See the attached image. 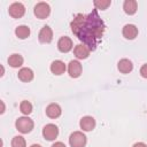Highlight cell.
<instances>
[{
	"mask_svg": "<svg viewBox=\"0 0 147 147\" xmlns=\"http://www.w3.org/2000/svg\"><path fill=\"white\" fill-rule=\"evenodd\" d=\"M70 28L72 33L91 51L96 49L106 30V25L96 9H93L87 15L77 14L71 21Z\"/></svg>",
	"mask_w": 147,
	"mask_h": 147,
	"instance_id": "6da1fadb",
	"label": "cell"
},
{
	"mask_svg": "<svg viewBox=\"0 0 147 147\" xmlns=\"http://www.w3.org/2000/svg\"><path fill=\"white\" fill-rule=\"evenodd\" d=\"M33 126H34L33 121H32L30 117H28V116H21V117H18V118L16 119V122H15V127H16V130H17L18 132L23 133V134L31 132L32 129H33Z\"/></svg>",
	"mask_w": 147,
	"mask_h": 147,
	"instance_id": "7a4b0ae2",
	"label": "cell"
},
{
	"mask_svg": "<svg viewBox=\"0 0 147 147\" xmlns=\"http://www.w3.org/2000/svg\"><path fill=\"white\" fill-rule=\"evenodd\" d=\"M69 144L71 147H85L87 144V138L83 131H75L69 137Z\"/></svg>",
	"mask_w": 147,
	"mask_h": 147,
	"instance_id": "3957f363",
	"label": "cell"
},
{
	"mask_svg": "<svg viewBox=\"0 0 147 147\" xmlns=\"http://www.w3.org/2000/svg\"><path fill=\"white\" fill-rule=\"evenodd\" d=\"M33 14L37 16V18H40V20H44L46 17L49 16L51 14V7L47 2H44V1H40L38 3H36L34 8H33Z\"/></svg>",
	"mask_w": 147,
	"mask_h": 147,
	"instance_id": "277c9868",
	"label": "cell"
},
{
	"mask_svg": "<svg viewBox=\"0 0 147 147\" xmlns=\"http://www.w3.org/2000/svg\"><path fill=\"white\" fill-rule=\"evenodd\" d=\"M59 136V127L53 124V123H49V124H46L42 129V137L48 140V141H53L57 138Z\"/></svg>",
	"mask_w": 147,
	"mask_h": 147,
	"instance_id": "5b68a950",
	"label": "cell"
},
{
	"mask_svg": "<svg viewBox=\"0 0 147 147\" xmlns=\"http://www.w3.org/2000/svg\"><path fill=\"white\" fill-rule=\"evenodd\" d=\"M8 13L13 18H21L25 14V7L22 2H13L8 8Z\"/></svg>",
	"mask_w": 147,
	"mask_h": 147,
	"instance_id": "8992f818",
	"label": "cell"
},
{
	"mask_svg": "<svg viewBox=\"0 0 147 147\" xmlns=\"http://www.w3.org/2000/svg\"><path fill=\"white\" fill-rule=\"evenodd\" d=\"M68 74L71 78H78L82 75L83 67L78 60H71L68 64Z\"/></svg>",
	"mask_w": 147,
	"mask_h": 147,
	"instance_id": "52a82bcc",
	"label": "cell"
},
{
	"mask_svg": "<svg viewBox=\"0 0 147 147\" xmlns=\"http://www.w3.org/2000/svg\"><path fill=\"white\" fill-rule=\"evenodd\" d=\"M95 119L92 116H84L79 121V126L84 132H91L95 129Z\"/></svg>",
	"mask_w": 147,
	"mask_h": 147,
	"instance_id": "ba28073f",
	"label": "cell"
},
{
	"mask_svg": "<svg viewBox=\"0 0 147 147\" xmlns=\"http://www.w3.org/2000/svg\"><path fill=\"white\" fill-rule=\"evenodd\" d=\"M38 39L41 44H49L53 40V30L48 25H44L39 31Z\"/></svg>",
	"mask_w": 147,
	"mask_h": 147,
	"instance_id": "9c48e42d",
	"label": "cell"
},
{
	"mask_svg": "<svg viewBox=\"0 0 147 147\" xmlns=\"http://www.w3.org/2000/svg\"><path fill=\"white\" fill-rule=\"evenodd\" d=\"M74 54L77 60H85L90 56L91 49L84 44H78L74 47Z\"/></svg>",
	"mask_w": 147,
	"mask_h": 147,
	"instance_id": "30bf717a",
	"label": "cell"
},
{
	"mask_svg": "<svg viewBox=\"0 0 147 147\" xmlns=\"http://www.w3.org/2000/svg\"><path fill=\"white\" fill-rule=\"evenodd\" d=\"M72 48H74V42H72V40L69 37L63 36V37H61L59 39V41H57V49L61 53H68Z\"/></svg>",
	"mask_w": 147,
	"mask_h": 147,
	"instance_id": "8fae6325",
	"label": "cell"
},
{
	"mask_svg": "<svg viewBox=\"0 0 147 147\" xmlns=\"http://www.w3.org/2000/svg\"><path fill=\"white\" fill-rule=\"evenodd\" d=\"M122 34L127 40H133L138 36V28L134 24H125L122 29Z\"/></svg>",
	"mask_w": 147,
	"mask_h": 147,
	"instance_id": "7c38bea8",
	"label": "cell"
},
{
	"mask_svg": "<svg viewBox=\"0 0 147 147\" xmlns=\"http://www.w3.org/2000/svg\"><path fill=\"white\" fill-rule=\"evenodd\" d=\"M49 69H51V72H52L53 75L60 76V75L64 74L68 68H67V65H65V63H64L63 61H61V60H55V61H53V62L51 63Z\"/></svg>",
	"mask_w": 147,
	"mask_h": 147,
	"instance_id": "4fadbf2b",
	"label": "cell"
},
{
	"mask_svg": "<svg viewBox=\"0 0 147 147\" xmlns=\"http://www.w3.org/2000/svg\"><path fill=\"white\" fill-rule=\"evenodd\" d=\"M46 115L49 117V118H57L61 116L62 114V108L60 105L57 103H49L47 107H46Z\"/></svg>",
	"mask_w": 147,
	"mask_h": 147,
	"instance_id": "5bb4252c",
	"label": "cell"
},
{
	"mask_svg": "<svg viewBox=\"0 0 147 147\" xmlns=\"http://www.w3.org/2000/svg\"><path fill=\"white\" fill-rule=\"evenodd\" d=\"M17 77H18V79H20L21 82H24V83H29V82H31V80L33 79V77H34V74H33L32 69L24 67V68H21V69L18 70Z\"/></svg>",
	"mask_w": 147,
	"mask_h": 147,
	"instance_id": "9a60e30c",
	"label": "cell"
},
{
	"mask_svg": "<svg viewBox=\"0 0 147 147\" xmlns=\"http://www.w3.org/2000/svg\"><path fill=\"white\" fill-rule=\"evenodd\" d=\"M117 69L122 74H130L133 70V64L129 59H121L117 63Z\"/></svg>",
	"mask_w": 147,
	"mask_h": 147,
	"instance_id": "2e32d148",
	"label": "cell"
},
{
	"mask_svg": "<svg viewBox=\"0 0 147 147\" xmlns=\"http://www.w3.org/2000/svg\"><path fill=\"white\" fill-rule=\"evenodd\" d=\"M23 62H24L23 56L17 53H14V54L9 55V57H8V64L11 68H20V67H22Z\"/></svg>",
	"mask_w": 147,
	"mask_h": 147,
	"instance_id": "e0dca14e",
	"label": "cell"
},
{
	"mask_svg": "<svg viewBox=\"0 0 147 147\" xmlns=\"http://www.w3.org/2000/svg\"><path fill=\"white\" fill-rule=\"evenodd\" d=\"M123 9H124L125 14L133 15V14H136V11L138 9V2L136 0H125L123 3Z\"/></svg>",
	"mask_w": 147,
	"mask_h": 147,
	"instance_id": "ac0fdd59",
	"label": "cell"
},
{
	"mask_svg": "<svg viewBox=\"0 0 147 147\" xmlns=\"http://www.w3.org/2000/svg\"><path fill=\"white\" fill-rule=\"evenodd\" d=\"M30 33H31V31L28 25H18L15 29V34L18 39H26L30 36Z\"/></svg>",
	"mask_w": 147,
	"mask_h": 147,
	"instance_id": "d6986e66",
	"label": "cell"
},
{
	"mask_svg": "<svg viewBox=\"0 0 147 147\" xmlns=\"http://www.w3.org/2000/svg\"><path fill=\"white\" fill-rule=\"evenodd\" d=\"M32 110H33V106H32V103H31L30 101L23 100V101L20 103V111H21L24 116L30 115V114L32 113Z\"/></svg>",
	"mask_w": 147,
	"mask_h": 147,
	"instance_id": "ffe728a7",
	"label": "cell"
},
{
	"mask_svg": "<svg viewBox=\"0 0 147 147\" xmlns=\"http://www.w3.org/2000/svg\"><path fill=\"white\" fill-rule=\"evenodd\" d=\"M95 9H101V10H106L110 5H111V0H95L93 2Z\"/></svg>",
	"mask_w": 147,
	"mask_h": 147,
	"instance_id": "44dd1931",
	"label": "cell"
},
{
	"mask_svg": "<svg viewBox=\"0 0 147 147\" xmlns=\"http://www.w3.org/2000/svg\"><path fill=\"white\" fill-rule=\"evenodd\" d=\"M11 147H26V141L22 136H15L11 139Z\"/></svg>",
	"mask_w": 147,
	"mask_h": 147,
	"instance_id": "7402d4cb",
	"label": "cell"
},
{
	"mask_svg": "<svg viewBox=\"0 0 147 147\" xmlns=\"http://www.w3.org/2000/svg\"><path fill=\"white\" fill-rule=\"evenodd\" d=\"M139 74H140V76L142 78H147V63H145V64L141 65V68L139 70Z\"/></svg>",
	"mask_w": 147,
	"mask_h": 147,
	"instance_id": "603a6c76",
	"label": "cell"
},
{
	"mask_svg": "<svg viewBox=\"0 0 147 147\" xmlns=\"http://www.w3.org/2000/svg\"><path fill=\"white\" fill-rule=\"evenodd\" d=\"M51 147H67L62 141H56V142H54Z\"/></svg>",
	"mask_w": 147,
	"mask_h": 147,
	"instance_id": "cb8c5ba5",
	"label": "cell"
},
{
	"mask_svg": "<svg viewBox=\"0 0 147 147\" xmlns=\"http://www.w3.org/2000/svg\"><path fill=\"white\" fill-rule=\"evenodd\" d=\"M132 147H147V145H146L145 142H141V141H140V142H136Z\"/></svg>",
	"mask_w": 147,
	"mask_h": 147,
	"instance_id": "d4e9b609",
	"label": "cell"
},
{
	"mask_svg": "<svg viewBox=\"0 0 147 147\" xmlns=\"http://www.w3.org/2000/svg\"><path fill=\"white\" fill-rule=\"evenodd\" d=\"M1 106H2V108H1V114H3V113H5V109H6V107H5V102H3V101H1Z\"/></svg>",
	"mask_w": 147,
	"mask_h": 147,
	"instance_id": "484cf974",
	"label": "cell"
},
{
	"mask_svg": "<svg viewBox=\"0 0 147 147\" xmlns=\"http://www.w3.org/2000/svg\"><path fill=\"white\" fill-rule=\"evenodd\" d=\"M30 147H41V146H40L39 144H33V145H31Z\"/></svg>",
	"mask_w": 147,
	"mask_h": 147,
	"instance_id": "4316f807",
	"label": "cell"
},
{
	"mask_svg": "<svg viewBox=\"0 0 147 147\" xmlns=\"http://www.w3.org/2000/svg\"><path fill=\"white\" fill-rule=\"evenodd\" d=\"M3 72H5V68L1 65V74H0V75H1V76H3Z\"/></svg>",
	"mask_w": 147,
	"mask_h": 147,
	"instance_id": "83f0119b",
	"label": "cell"
}]
</instances>
